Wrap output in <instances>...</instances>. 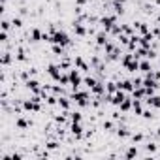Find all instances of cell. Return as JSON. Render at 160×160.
I'll list each match as a JSON object with an SVG mask.
<instances>
[{
  "label": "cell",
  "mask_w": 160,
  "mask_h": 160,
  "mask_svg": "<svg viewBox=\"0 0 160 160\" xmlns=\"http://www.w3.org/2000/svg\"><path fill=\"white\" fill-rule=\"evenodd\" d=\"M49 43H58V45H64V47H70L72 45V40H70V36L60 28V30H57L53 36H51V42Z\"/></svg>",
  "instance_id": "1"
},
{
  "label": "cell",
  "mask_w": 160,
  "mask_h": 160,
  "mask_svg": "<svg viewBox=\"0 0 160 160\" xmlns=\"http://www.w3.org/2000/svg\"><path fill=\"white\" fill-rule=\"evenodd\" d=\"M42 83L38 81L36 77H30L28 81H25V89L28 91V92H32V94H40V91H42Z\"/></svg>",
  "instance_id": "2"
},
{
  "label": "cell",
  "mask_w": 160,
  "mask_h": 160,
  "mask_svg": "<svg viewBox=\"0 0 160 160\" xmlns=\"http://www.w3.org/2000/svg\"><path fill=\"white\" fill-rule=\"evenodd\" d=\"M68 128H70V134H72V136H75V139H81V138H83V134H85V132H83L81 122H70V126H68Z\"/></svg>",
  "instance_id": "3"
},
{
  "label": "cell",
  "mask_w": 160,
  "mask_h": 160,
  "mask_svg": "<svg viewBox=\"0 0 160 160\" xmlns=\"http://www.w3.org/2000/svg\"><path fill=\"white\" fill-rule=\"evenodd\" d=\"M115 134H117L119 138H130V136H132V130H130V126H128L126 122H119Z\"/></svg>",
  "instance_id": "4"
},
{
  "label": "cell",
  "mask_w": 160,
  "mask_h": 160,
  "mask_svg": "<svg viewBox=\"0 0 160 160\" xmlns=\"http://www.w3.org/2000/svg\"><path fill=\"white\" fill-rule=\"evenodd\" d=\"M28 38H30V42H34V43H36V42H42V40H43V32H42L38 27H32L30 32H28Z\"/></svg>",
  "instance_id": "5"
},
{
  "label": "cell",
  "mask_w": 160,
  "mask_h": 160,
  "mask_svg": "<svg viewBox=\"0 0 160 160\" xmlns=\"http://www.w3.org/2000/svg\"><path fill=\"white\" fill-rule=\"evenodd\" d=\"M143 102H145L149 108H156V109H160V96H158V94H151V96H147Z\"/></svg>",
  "instance_id": "6"
},
{
  "label": "cell",
  "mask_w": 160,
  "mask_h": 160,
  "mask_svg": "<svg viewBox=\"0 0 160 160\" xmlns=\"http://www.w3.org/2000/svg\"><path fill=\"white\" fill-rule=\"evenodd\" d=\"M32 124H34V122H32L28 117H21V119H17V121H15V126H17L19 130H27V128H30Z\"/></svg>",
  "instance_id": "7"
},
{
  "label": "cell",
  "mask_w": 160,
  "mask_h": 160,
  "mask_svg": "<svg viewBox=\"0 0 160 160\" xmlns=\"http://www.w3.org/2000/svg\"><path fill=\"white\" fill-rule=\"evenodd\" d=\"M96 83H98V79H96V77H91V75H87V73H85V77H83V85H85V89L92 91Z\"/></svg>",
  "instance_id": "8"
},
{
  "label": "cell",
  "mask_w": 160,
  "mask_h": 160,
  "mask_svg": "<svg viewBox=\"0 0 160 160\" xmlns=\"http://www.w3.org/2000/svg\"><path fill=\"white\" fill-rule=\"evenodd\" d=\"M139 72H141V73H149V72H152V66H151L149 58H139Z\"/></svg>",
  "instance_id": "9"
},
{
  "label": "cell",
  "mask_w": 160,
  "mask_h": 160,
  "mask_svg": "<svg viewBox=\"0 0 160 160\" xmlns=\"http://www.w3.org/2000/svg\"><path fill=\"white\" fill-rule=\"evenodd\" d=\"M12 25H13V30H21V28H23V25H25V21H23V17H21V15H17V17L13 15V17H12Z\"/></svg>",
  "instance_id": "10"
},
{
  "label": "cell",
  "mask_w": 160,
  "mask_h": 160,
  "mask_svg": "<svg viewBox=\"0 0 160 160\" xmlns=\"http://www.w3.org/2000/svg\"><path fill=\"white\" fill-rule=\"evenodd\" d=\"M102 130H106V132H115V130H117L115 121H113V119H111V121H104V122H102Z\"/></svg>",
  "instance_id": "11"
},
{
  "label": "cell",
  "mask_w": 160,
  "mask_h": 160,
  "mask_svg": "<svg viewBox=\"0 0 160 160\" xmlns=\"http://www.w3.org/2000/svg\"><path fill=\"white\" fill-rule=\"evenodd\" d=\"M143 100H136L134 98V104H132V111L136 113V115H141L143 113V104H141Z\"/></svg>",
  "instance_id": "12"
},
{
  "label": "cell",
  "mask_w": 160,
  "mask_h": 160,
  "mask_svg": "<svg viewBox=\"0 0 160 160\" xmlns=\"http://www.w3.org/2000/svg\"><path fill=\"white\" fill-rule=\"evenodd\" d=\"M70 121H72V122H81V121H83L81 111H72V109H70Z\"/></svg>",
  "instance_id": "13"
},
{
  "label": "cell",
  "mask_w": 160,
  "mask_h": 160,
  "mask_svg": "<svg viewBox=\"0 0 160 160\" xmlns=\"http://www.w3.org/2000/svg\"><path fill=\"white\" fill-rule=\"evenodd\" d=\"M132 104H134V100L124 98V100H122V104H121L119 108H121V111H130V109H132Z\"/></svg>",
  "instance_id": "14"
},
{
  "label": "cell",
  "mask_w": 160,
  "mask_h": 160,
  "mask_svg": "<svg viewBox=\"0 0 160 160\" xmlns=\"http://www.w3.org/2000/svg\"><path fill=\"white\" fill-rule=\"evenodd\" d=\"M145 136H147L145 132H136V134H132L130 138H132V141H134V143H141V141L145 139Z\"/></svg>",
  "instance_id": "15"
},
{
  "label": "cell",
  "mask_w": 160,
  "mask_h": 160,
  "mask_svg": "<svg viewBox=\"0 0 160 160\" xmlns=\"http://www.w3.org/2000/svg\"><path fill=\"white\" fill-rule=\"evenodd\" d=\"M141 117H143V119H147V121H152V119H154L156 115H154V111H152V109H143Z\"/></svg>",
  "instance_id": "16"
},
{
  "label": "cell",
  "mask_w": 160,
  "mask_h": 160,
  "mask_svg": "<svg viewBox=\"0 0 160 160\" xmlns=\"http://www.w3.org/2000/svg\"><path fill=\"white\" fill-rule=\"evenodd\" d=\"M156 149H158V145H156L154 141H147V143H145V151H147V152H156Z\"/></svg>",
  "instance_id": "17"
},
{
  "label": "cell",
  "mask_w": 160,
  "mask_h": 160,
  "mask_svg": "<svg viewBox=\"0 0 160 160\" xmlns=\"http://www.w3.org/2000/svg\"><path fill=\"white\" fill-rule=\"evenodd\" d=\"M139 152H138V149L136 147H130L126 152H124V158H134V156H138Z\"/></svg>",
  "instance_id": "18"
},
{
  "label": "cell",
  "mask_w": 160,
  "mask_h": 160,
  "mask_svg": "<svg viewBox=\"0 0 160 160\" xmlns=\"http://www.w3.org/2000/svg\"><path fill=\"white\" fill-rule=\"evenodd\" d=\"M154 134H156V138H160V126L156 128V132H154Z\"/></svg>",
  "instance_id": "19"
}]
</instances>
